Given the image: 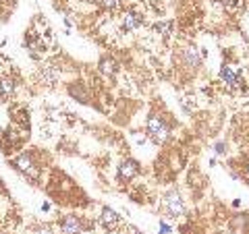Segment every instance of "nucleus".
<instances>
[{"mask_svg": "<svg viewBox=\"0 0 249 234\" xmlns=\"http://www.w3.org/2000/svg\"><path fill=\"white\" fill-rule=\"evenodd\" d=\"M183 62H185L187 68H199L201 67V56L193 48H187L183 52Z\"/></svg>", "mask_w": 249, "mask_h": 234, "instance_id": "obj_9", "label": "nucleus"}, {"mask_svg": "<svg viewBox=\"0 0 249 234\" xmlns=\"http://www.w3.org/2000/svg\"><path fill=\"white\" fill-rule=\"evenodd\" d=\"M0 91H2V96H11L15 91V81L11 77H2V79H0Z\"/></svg>", "mask_w": 249, "mask_h": 234, "instance_id": "obj_12", "label": "nucleus"}, {"mask_svg": "<svg viewBox=\"0 0 249 234\" xmlns=\"http://www.w3.org/2000/svg\"><path fill=\"white\" fill-rule=\"evenodd\" d=\"M27 48H29V52L34 54V56H37L40 52H44V42H42V37H37V35H34V33H29V37H27Z\"/></svg>", "mask_w": 249, "mask_h": 234, "instance_id": "obj_11", "label": "nucleus"}, {"mask_svg": "<svg viewBox=\"0 0 249 234\" xmlns=\"http://www.w3.org/2000/svg\"><path fill=\"white\" fill-rule=\"evenodd\" d=\"M243 178H245V181L249 183V162L245 164V168H243Z\"/></svg>", "mask_w": 249, "mask_h": 234, "instance_id": "obj_18", "label": "nucleus"}, {"mask_svg": "<svg viewBox=\"0 0 249 234\" xmlns=\"http://www.w3.org/2000/svg\"><path fill=\"white\" fill-rule=\"evenodd\" d=\"M142 15H137L135 11H127L123 15V23H121V27L123 31H135L139 25H142Z\"/></svg>", "mask_w": 249, "mask_h": 234, "instance_id": "obj_7", "label": "nucleus"}, {"mask_svg": "<svg viewBox=\"0 0 249 234\" xmlns=\"http://www.w3.org/2000/svg\"><path fill=\"white\" fill-rule=\"evenodd\" d=\"M170 29H173V23H158V25H156V31H160V33H164V35L170 33Z\"/></svg>", "mask_w": 249, "mask_h": 234, "instance_id": "obj_15", "label": "nucleus"}, {"mask_svg": "<svg viewBox=\"0 0 249 234\" xmlns=\"http://www.w3.org/2000/svg\"><path fill=\"white\" fill-rule=\"evenodd\" d=\"M100 2H102V6H106V9H116V6L121 4V0H100Z\"/></svg>", "mask_w": 249, "mask_h": 234, "instance_id": "obj_16", "label": "nucleus"}, {"mask_svg": "<svg viewBox=\"0 0 249 234\" xmlns=\"http://www.w3.org/2000/svg\"><path fill=\"white\" fill-rule=\"evenodd\" d=\"M247 2H249V0H247Z\"/></svg>", "mask_w": 249, "mask_h": 234, "instance_id": "obj_22", "label": "nucleus"}, {"mask_svg": "<svg viewBox=\"0 0 249 234\" xmlns=\"http://www.w3.org/2000/svg\"><path fill=\"white\" fill-rule=\"evenodd\" d=\"M60 230L62 234H81L83 232V224L77 216H67L60 224Z\"/></svg>", "mask_w": 249, "mask_h": 234, "instance_id": "obj_6", "label": "nucleus"}, {"mask_svg": "<svg viewBox=\"0 0 249 234\" xmlns=\"http://www.w3.org/2000/svg\"><path fill=\"white\" fill-rule=\"evenodd\" d=\"M100 220H102L104 228H108V230H114L116 226L121 224L119 214H116L114 209H110V207H104V209H102V216H100Z\"/></svg>", "mask_w": 249, "mask_h": 234, "instance_id": "obj_8", "label": "nucleus"}, {"mask_svg": "<svg viewBox=\"0 0 249 234\" xmlns=\"http://www.w3.org/2000/svg\"><path fill=\"white\" fill-rule=\"evenodd\" d=\"M166 232H170V228H168L164 222H162V224H160V234H166Z\"/></svg>", "mask_w": 249, "mask_h": 234, "instance_id": "obj_19", "label": "nucleus"}, {"mask_svg": "<svg viewBox=\"0 0 249 234\" xmlns=\"http://www.w3.org/2000/svg\"><path fill=\"white\" fill-rule=\"evenodd\" d=\"M222 2H229V0H222Z\"/></svg>", "mask_w": 249, "mask_h": 234, "instance_id": "obj_21", "label": "nucleus"}, {"mask_svg": "<svg viewBox=\"0 0 249 234\" xmlns=\"http://www.w3.org/2000/svg\"><path fill=\"white\" fill-rule=\"evenodd\" d=\"M13 166L17 168L19 172L27 174V176H31V178H37V176H40V170H37V166L34 164V160H31L29 153H21L19 158H15V160H13Z\"/></svg>", "mask_w": 249, "mask_h": 234, "instance_id": "obj_3", "label": "nucleus"}, {"mask_svg": "<svg viewBox=\"0 0 249 234\" xmlns=\"http://www.w3.org/2000/svg\"><path fill=\"white\" fill-rule=\"evenodd\" d=\"M58 77H60V71H58L56 67H52V65L44 67L42 71H40V79H42L46 85H52V83H56V81H58Z\"/></svg>", "mask_w": 249, "mask_h": 234, "instance_id": "obj_10", "label": "nucleus"}, {"mask_svg": "<svg viewBox=\"0 0 249 234\" xmlns=\"http://www.w3.org/2000/svg\"><path fill=\"white\" fill-rule=\"evenodd\" d=\"M164 209L168 212V216L173 217H181L185 214V203L181 199V195L177 191H168L166 197H164Z\"/></svg>", "mask_w": 249, "mask_h": 234, "instance_id": "obj_2", "label": "nucleus"}, {"mask_svg": "<svg viewBox=\"0 0 249 234\" xmlns=\"http://www.w3.org/2000/svg\"><path fill=\"white\" fill-rule=\"evenodd\" d=\"M71 96H75V98H79V102H88V96H85V91H83V87H81V85L79 83H77V85H73V87H71Z\"/></svg>", "mask_w": 249, "mask_h": 234, "instance_id": "obj_14", "label": "nucleus"}, {"mask_svg": "<svg viewBox=\"0 0 249 234\" xmlns=\"http://www.w3.org/2000/svg\"><path fill=\"white\" fill-rule=\"evenodd\" d=\"M137 172H139V162L131 160V158L121 162V168H119V178L121 181H131V178L137 176Z\"/></svg>", "mask_w": 249, "mask_h": 234, "instance_id": "obj_4", "label": "nucleus"}, {"mask_svg": "<svg viewBox=\"0 0 249 234\" xmlns=\"http://www.w3.org/2000/svg\"><path fill=\"white\" fill-rule=\"evenodd\" d=\"M34 234H52V230L48 228V226H36Z\"/></svg>", "mask_w": 249, "mask_h": 234, "instance_id": "obj_17", "label": "nucleus"}, {"mask_svg": "<svg viewBox=\"0 0 249 234\" xmlns=\"http://www.w3.org/2000/svg\"><path fill=\"white\" fill-rule=\"evenodd\" d=\"M220 79H222V83L227 85L229 89H237L239 87V75H237V71L232 67H229V65H224L222 68H220Z\"/></svg>", "mask_w": 249, "mask_h": 234, "instance_id": "obj_5", "label": "nucleus"}, {"mask_svg": "<svg viewBox=\"0 0 249 234\" xmlns=\"http://www.w3.org/2000/svg\"><path fill=\"white\" fill-rule=\"evenodd\" d=\"M168 124L164 122V118H160V116H150V120H147V135L150 139L156 143V145H162L168 139Z\"/></svg>", "mask_w": 249, "mask_h": 234, "instance_id": "obj_1", "label": "nucleus"}, {"mask_svg": "<svg viewBox=\"0 0 249 234\" xmlns=\"http://www.w3.org/2000/svg\"><path fill=\"white\" fill-rule=\"evenodd\" d=\"M216 150H218V153H224V151H222V150H224V145H222V143H218V145H216Z\"/></svg>", "mask_w": 249, "mask_h": 234, "instance_id": "obj_20", "label": "nucleus"}, {"mask_svg": "<svg viewBox=\"0 0 249 234\" xmlns=\"http://www.w3.org/2000/svg\"><path fill=\"white\" fill-rule=\"evenodd\" d=\"M100 71H102L104 75H114V73H116V65H114V60L104 58L102 62H100Z\"/></svg>", "mask_w": 249, "mask_h": 234, "instance_id": "obj_13", "label": "nucleus"}]
</instances>
